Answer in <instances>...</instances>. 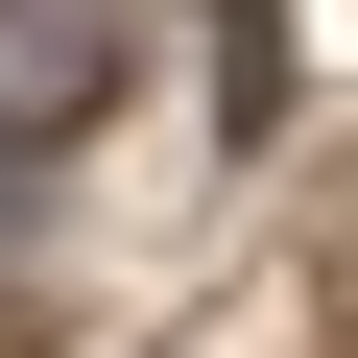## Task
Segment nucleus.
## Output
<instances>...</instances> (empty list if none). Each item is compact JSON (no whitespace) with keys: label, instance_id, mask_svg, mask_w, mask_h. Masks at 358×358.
Masks as SVG:
<instances>
[{"label":"nucleus","instance_id":"nucleus-1","mask_svg":"<svg viewBox=\"0 0 358 358\" xmlns=\"http://www.w3.org/2000/svg\"><path fill=\"white\" fill-rule=\"evenodd\" d=\"M120 96V0H0V167H48Z\"/></svg>","mask_w":358,"mask_h":358}]
</instances>
